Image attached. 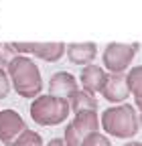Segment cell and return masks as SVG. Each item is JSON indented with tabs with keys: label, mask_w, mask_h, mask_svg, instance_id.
Returning a JSON list of instances; mask_svg holds the SVG:
<instances>
[{
	"label": "cell",
	"mask_w": 142,
	"mask_h": 146,
	"mask_svg": "<svg viewBox=\"0 0 142 146\" xmlns=\"http://www.w3.org/2000/svg\"><path fill=\"white\" fill-rule=\"evenodd\" d=\"M6 75L10 85L21 98H37L43 89V77L39 65L25 55H14L6 65Z\"/></svg>",
	"instance_id": "1"
},
{
	"label": "cell",
	"mask_w": 142,
	"mask_h": 146,
	"mask_svg": "<svg viewBox=\"0 0 142 146\" xmlns=\"http://www.w3.org/2000/svg\"><path fill=\"white\" fill-rule=\"evenodd\" d=\"M100 126L106 134L128 140L140 132V112L130 104H118L102 114Z\"/></svg>",
	"instance_id": "2"
},
{
	"label": "cell",
	"mask_w": 142,
	"mask_h": 146,
	"mask_svg": "<svg viewBox=\"0 0 142 146\" xmlns=\"http://www.w3.org/2000/svg\"><path fill=\"white\" fill-rule=\"evenodd\" d=\"M69 104L55 96H37L31 104V118L39 126H59L69 118Z\"/></svg>",
	"instance_id": "3"
},
{
	"label": "cell",
	"mask_w": 142,
	"mask_h": 146,
	"mask_svg": "<svg viewBox=\"0 0 142 146\" xmlns=\"http://www.w3.org/2000/svg\"><path fill=\"white\" fill-rule=\"evenodd\" d=\"M138 47L140 43H132V45H126V43H108L104 49V55H102V63L106 67V73H116V75H124L136 53H138Z\"/></svg>",
	"instance_id": "4"
},
{
	"label": "cell",
	"mask_w": 142,
	"mask_h": 146,
	"mask_svg": "<svg viewBox=\"0 0 142 146\" xmlns=\"http://www.w3.org/2000/svg\"><path fill=\"white\" fill-rule=\"evenodd\" d=\"M94 132H100L98 112H79L67 124L63 142L65 146H81V142Z\"/></svg>",
	"instance_id": "5"
},
{
	"label": "cell",
	"mask_w": 142,
	"mask_h": 146,
	"mask_svg": "<svg viewBox=\"0 0 142 146\" xmlns=\"http://www.w3.org/2000/svg\"><path fill=\"white\" fill-rule=\"evenodd\" d=\"M23 130H27V124L16 110H0V142L4 146H10Z\"/></svg>",
	"instance_id": "6"
},
{
	"label": "cell",
	"mask_w": 142,
	"mask_h": 146,
	"mask_svg": "<svg viewBox=\"0 0 142 146\" xmlns=\"http://www.w3.org/2000/svg\"><path fill=\"white\" fill-rule=\"evenodd\" d=\"M100 94L110 104H122V102H126L130 98V91L126 87L124 75H116V73H108V79H106V83H104Z\"/></svg>",
	"instance_id": "7"
},
{
	"label": "cell",
	"mask_w": 142,
	"mask_h": 146,
	"mask_svg": "<svg viewBox=\"0 0 142 146\" xmlns=\"http://www.w3.org/2000/svg\"><path fill=\"white\" fill-rule=\"evenodd\" d=\"M77 89H79V81L67 71H57V73H53V77L49 79V96L67 100Z\"/></svg>",
	"instance_id": "8"
},
{
	"label": "cell",
	"mask_w": 142,
	"mask_h": 146,
	"mask_svg": "<svg viewBox=\"0 0 142 146\" xmlns=\"http://www.w3.org/2000/svg\"><path fill=\"white\" fill-rule=\"evenodd\" d=\"M65 55L67 59L73 63V65H92V61L96 59L98 55V47L92 41H85V43H69L65 45Z\"/></svg>",
	"instance_id": "9"
},
{
	"label": "cell",
	"mask_w": 142,
	"mask_h": 146,
	"mask_svg": "<svg viewBox=\"0 0 142 146\" xmlns=\"http://www.w3.org/2000/svg\"><path fill=\"white\" fill-rule=\"evenodd\" d=\"M106 79H108V73L100 65H85L81 69V89L87 91V94H92V96L102 91Z\"/></svg>",
	"instance_id": "10"
},
{
	"label": "cell",
	"mask_w": 142,
	"mask_h": 146,
	"mask_svg": "<svg viewBox=\"0 0 142 146\" xmlns=\"http://www.w3.org/2000/svg\"><path fill=\"white\" fill-rule=\"evenodd\" d=\"M33 55L47 63H55L65 55V43L49 41V43H33Z\"/></svg>",
	"instance_id": "11"
},
{
	"label": "cell",
	"mask_w": 142,
	"mask_h": 146,
	"mask_svg": "<svg viewBox=\"0 0 142 146\" xmlns=\"http://www.w3.org/2000/svg\"><path fill=\"white\" fill-rule=\"evenodd\" d=\"M67 104H69V112L71 114H79V112H98V100L87 94L83 89H77L73 91L69 98H67Z\"/></svg>",
	"instance_id": "12"
},
{
	"label": "cell",
	"mask_w": 142,
	"mask_h": 146,
	"mask_svg": "<svg viewBox=\"0 0 142 146\" xmlns=\"http://www.w3.org/2000/svg\"><path fill=\"white\" fill-rule=\"evenodd\" d=\"M124 79H126V87L130 91V96L134 98V104H136V110H138L140 102H142V67L140 65L130 67V71L124 75Z\"/></svg>",
	"instance_id": "13"
},
{
	"label": "cell",
	"mask_w": 142,
	"mask_h": 146,
	"mask_svg": "<svg viewBox=\"0 0 142 146\" xmlns=\"http://www.w3.org/2000/svg\"><path fill=\"white\" fill-rule=\"evenodd\" d=\"M10 146H43V138H41V134H37V132H33V130H23L21 134H19V138H16Z\"/></svg>",
	"instance_id": "14"
},
{
	"label": "cell",
	"mask_w": 142,
	"mask_h": 146,
	"mask_svg": "<svg viewBox=\"0 0 142 146\" xmlns=\"http://www.w3.org/2000/svg\"><path fill=\"white\" fill-rule=\"evenodd\" d=\"M81 146H112V142H110V138L106 136V134L94 132V134H90V136L81 142Z\"/></svg>",
	"instance_id": "15"
},
{
	"label": "cell",
	"mask_w": 142,
	"mask_h": 146,
	"mask_svg": "<svg viewBox=\"0 0 142 146\" xmlns=\"http://www.w3.org/2000/svg\"><path fill=\"white\" fill-rule=\"evenodd\" d=\"M10 47V51L14 55H25V53H33V43H23V41H12V43H6Z\"/></svg>",
	"instance_id": "16"
},
{
	"label": "cell",
	"mask_w": 142,
	"mask_h": 146,
	"mask_svg": "<svg viewBox=\"0 0 142 146\" xmlns=\"http://www.w3.org/2000/svg\"><path fill=\"white\" fill-rule=\"evenodd\" d=\"M8 94H10V81H8L6 71L0 67V100L8 98Z\"/></svg>",
	"instance_id": "17"
},
{
	"label": "cell",
	"mask_w": 142,
	"mask_h": 146,
	"mask_svg": "<svg viewBox=\"0 0 142 146\" xmlns=\"http://www.w3.org/2000/svg\"><path fill=\"white\" fill-rule=\"evenodd\" d=\"M12 57H14V53H12V51H10V47L4 43V45H2V49H0V65H8Z\"/></svg>",
	"instance_id": "18"
},
{
	"label": "cell",
	"mask_w": 142,
	"mask_h": 146,
	"mask_svg": "<svg viewBox=\"0 0 142 146\" xmlns=\"http://www.w3.org/2000/svg\"><path fill=\"white\" fill-rule=\"evenodd\" d=\"M47 146H65V142H63V138H53V140H49Z\"/></svg>",
	"instance_id": "19"
},
{
	"label": "cell",
	"mask_w": 142,
	"mask_h": 146,
	"mask_svg": "<svg viewBox=\"0 0 142 146\" xmlns=\"http://www.w3.org/2000/svg\"><path fill=\"white\" fill-rule=\"evenodd\" d=\"M124 146H142V144H140V142H136V140H134V142H126V144H124Z\"/></svg>",
	"instance_id": "20"
},
{
	"label": "cell",
	"mask_w": 142,
	"mask_h": 146,
	"mask_svg": "<svg viewBox=\"0 0 142 146\" xmlns=\"http://www.w3.org/2000/svg\"><path fill=\"white\" fill-rule=\"evenodd\" d=\"M0 49H2V43H0Z\"/></svg>",
	"instance_id": "21"
}]
</instances>
